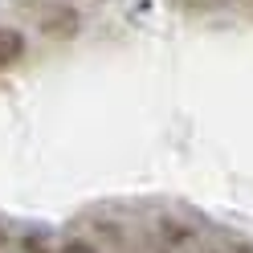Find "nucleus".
Returning a JSON list of instances; mask_svg holds the SVG:
<instances>
[{"instance_id":"f03ea898","label":"nucleus","mask_w":253,"mask_h":253,"mask_svg":"<svg viewBox=\"0 0 253 253\" xmlns=\"http://www.w3.org/2000/svg\"><path fill=\"white\" fill-rule=\"evenodd\" d=\"M21 57H25V33L12 25H0V70L17 66Z\"/></svg>"},{"instance_id":"f257e3e1","label":"nucleus","mask_w":253,"mask_h":253,"mask_svg":"<svg viewBox=\"0 0 253 253\" xmlns=\"http://www.w3.org/2000/svg\"><path fill=\"white\" fill-rule=\"evenodd\" d=\"M41 29H45V33H49V37H74L78 33V12L70 8V4H57V8H49V12H45V17H41Z\"/></svg>"},{"instance_id":"7ed1b4c3","label":"nucleus","mask_w":253,"mask_h":253,"mask_svg":"<svg viewBox=\"0 0 253 253\" xmlns=\"http://www.w3.org/2000/svg\"><path fill=\"white\" fill-rule=\"evenodd\" d=\"M61 253H98V249H94L90 241H66V245H61Z\"/></svg>"},{"instance_id":"20e7f679","label":"nucleus","mask_w":253,"mask_h":253,"mask_svg":"<svg viewBox=\"0 0 253 253\" xmlns=\"http://www.w3.org/2000/svg\"><path fill=\"white\" fill-rule=\"evenodd\" d=\"M249 4H253V0H249Z\"/></svg>"}]
</instances>
